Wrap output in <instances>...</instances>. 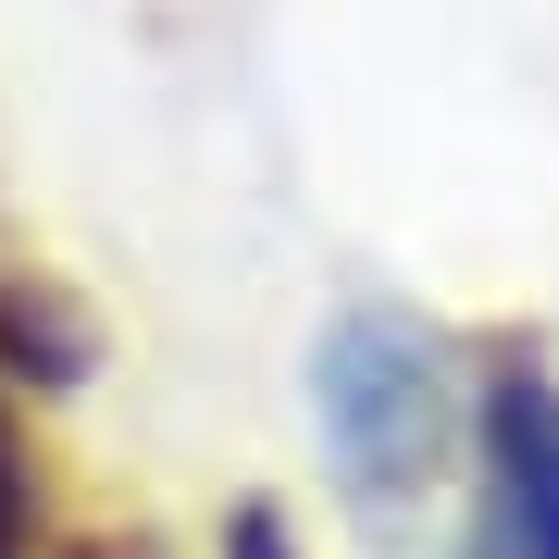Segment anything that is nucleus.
Here are the masks:
<instances>
[{
    "mask_svg": "<svg viewBox=\"0 0 559 559\" xmlns=\"http://www.w3.org/2000/svg\"><path fill=\"white\" fill-rule=\"evenodd\" d=\"M75 559H138V547H75Z\"/></svg>",
    "mask_w": 559,
    "mask_h": 559,
    "instance_id": "obj_6",
    "label": "nucleus"
},
{
    "mask_svg": "<svg viewBox=\"0 0 559 559\" xmlns=\"http://www.w3.org/2000/svg\"><path fill=\"white\" fill-rule=\"evenodd\" d=\"M311 411H323V448H336V485L360 510H411L423 485L448 473L460 448V385H448V348L399 311H348L336 336L311 348Z\"/></svg>",
    "mask_w": 559,
    "mask_h": 559,
    "instance_id": "obj_1",
    "label": "nucleus"
},
{
    "mask_svg": "<svg viewBox=\"0 0 559 559\" xmlns=\"http://www.w3.org/2000/svg\"><path fill=\"white\" fill-rule=\"evenodd\" d=\"M224 559H299V535H286L274 510H237L224 522Z\"/></svg>",
    "mask_w": 559,
    "mask_h": 559,
    "instance_id": "obj_5",
    "label": "nucleus"
},
{
    "mask_svg": "<svg viewBox=\"0 0 559 559\" xmlns=\"http://www.w3.org/2000/svg\"><path fill=\"white\" fill-rule=\"evenodd\" d=\"M0 360L38 373V385H75V373H87V336H75L50 299H0Z\"/></svg>",
    "mask_w": 559,
    "mask_h": 559,
    "instance_id": "obj_3",
    "label": "nucleus"
},
{
    "mask_svg": "<svg viewBox=\"0 0 559 559\" xmlns=\"http://www.w3.org/2000/svg\"><path fill=\"white\" fill-rule=\"evenodd\" d=\"M460 559H559V373L498 360L473 399V522Z\"/></svg>",
    "mask_w": 559,
    "mask_h": 559,
    "instance_id": "obj_2",
    "label": "nucleus"
},
{
    "mask_svg": "<svg viewBox=\"0 0 559 559\" xmlns=\"http://www.w3.org/2000/svg\"><path fill=\"white\" fill-rule=\"evenodd\" d=\"M0 559H38V460L13 411H0Z\"/></svg>",
    "mask_w": 559,
    "mask_h": 559,
    "instance_id": "obj_4",
    "label": "nucleus"
}]
</instances>
